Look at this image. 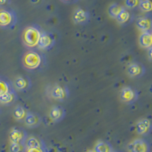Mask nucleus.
<instances>
[{
    "label": "nucleus",
    "mask_w": 152,
    "mask_h": 152,
    "mask_svg": "<svg viewBox=\"0 0 152 152\" xmlns=\"http://www.w3.org/2000/svg\"><path fill=\"white\" fill-rule=\"evenodd\" d=\"M42 32L39 28L34 26L27 27L23 31L21 40L24 46L28 48H34L37 47Z\"/></svg>",
    "instance_id": "f257e3e1"
},
{
    "label": "nucleus",
    "mask_w": 152,
    "mask_h": 152,
    "mask_svg": "<svg viewBox=\"0 0 152 152\" xmlns=\"http://www.w3.org/2000/svg\"><path fill=\"white\" fill-rule=\"evenodd\" d=\"M17 24V15L13 9L8 7L0 9V28L12 29Z\"/></svg>",
    "instance_id": "f03ea898"
},
{
    "label": "nucleus",
    "mask_w": 152,
    "mask_h": 152,
    "mask_svg": "<svg viewBox=\"0 0 152 152\" xmlns=\"http://www.w3.org/2000/svg\"><path fill=\"white\" fill-rule=\"evenodd\" d=\"M22 66L28 70H34L39 68L41 65L42 57L38 53L31 50L28 51L23 56Z\"/></svg>",
    "instance_id": "7ed1b4c3"
},
{
    "label": "nucleus",
    "mask_w": 152,
    "mask_h": 152,
    "mask_svg": "<svg viewBox=\"0 0 152 152\" xmlns=\"http://www.w3.org/2000/svg\"><path fill=\"white\" fill-rule=\"evenodd\" d=\"M55 44V38L53 34L49 32H43L41 34L37 47L40 50H50Z\"/></svg>",
    "instance_id": "20e7f679"
},
{
    "label": "nucleus",
    "mask_w": 152,
    "mask_h": 152,
    "mask_svg": "<svg viewBox=\"0 0 152 152\" xmlns=\"http://www.w3.org/2000/svg\"><path fill=\"white\" fill-rule=\"evenodd\" d=\"M128 149L129 152H149V145L143 139H135L129 144Z\"/></svg>",
    "instance_id": "39448f33"
},
{
    "label": "nucleus",
    "mask_w": 152,
    "mask_h": 152,
    "mask_svg": "<svg viewBox=\"0 0 152 152\" xmlns=\"http://www.w3.org/2000/svg\"><path fill=\"white\" fill-rule=\"evenodd\" d=\"M138 98V94L133 88L130 87H125L120 92V99L122 101L127 104L135 102Z\"/></svg>",
    "instance_id": "423d86ee"
},
{
    "label": "nucleus",
    "mask_w": 152,
    "mask_h": 152,
    "mask_svg": "<svg viewBox=\"0 0 152 152\" xmlns=\"http://www.w3.org/2000/svg\"><path fill=\"white\" fill-rule=\"evenodd\" d=\"M73 21L77 24H88L90 21V14L87 11L84 10L83 9H76L72 16Z\"/></svg>",
    "instance_id": "0eeeda50"
},
{
    "label": "nucleus",
    "mask_w": 152,
    "mask_h": 152,
    "mask_svg": "<svg viewBox=\"0 0 152 152\" xmlns=\"http://www.w3.org/2000/svg\"><path fill=\"white\" fill-rule=\"evenodd\" d=\"M152 129V120L149 119H142L137 123L136 132L139 135H147Z\"/></svg>",
    "instance_id": "6e6552de"
},
{
    "label": "nucleus",
    "mask_w": 152,
    "mask_h": 152,
    "mask_svg": "<svg viewBox=\"0 0 152 152\" xmlns=\"http://www.w3.org/2000/svg\"><path fill=\"white\" fill-rule=\"evenodd\" d=\"M145 72V69L140 63H132L127 68V73L132 78L142 77Z\"/></svg>",
    "instance_id": "1a4fd4ad"
},
{
    "label": "nucleus",
    "mask_w": 152,
    "mask_h": 152,
    "mask_svg": "<svg viewBox=\"0 0 152 152\" xmlns=\"http://www.w3.org/2000/svg\"><path fill=\"white\" fill-rule=\"evenodd\" d=\"M9 138H10L11 142L12 143L23 144L24 141L26 138V133L21 129L14 128L10 132Z\"/></svg>",
    "instance_id": "9d476101"
},
{
    "label": "nucleus",
    "mask_w": 152,
    "mask_h": 152,
    "mask_svg": "<svg viewBox=\"0 0 152 152\" xmlns=\"http://www.w3.org/2000/svg\"><path fill=\"white\" fill-rule=\"evenodd\" d=\"M24 123L28 127H37L41 123V117L36 113L28 112L24 117Z\"/></svg>",
    "instance_id": "9b49d317"
},
{
    "label": "nucleus",
    "mask_w": 152,
    "mask_h": 152,
    "mask_svg": "<svg viewBox=\"0 0 152 152\" xmlns=\"http://www.w3.org/2000/svg\"><path fill=\"white\" fill-rule=\"evenodd\" d=\"M66 116V110L60 106H54L50 111V117L53 121L59 122Z\"/></svg>",
    "instance_id": "f8f14e48"
},
{
    "label": "nucleus",
    "mask_w": 152,
    "mask_h": 152,
    "mask_svg": "<svg viewBox=\"0 0 152 152\" xmlns=\"http://www.w3.org/2000/svg\"><path fill=\"white\" fill-rule=\"evenodd\" d=\"M68 91L66 88H62L59 85L54 86L51 90V96L53 98L59 100H63L68 97Z\"/></svg>",
    "instance_id": "ddd939ff"
},
{
    "label": "nucleus",
    "mask_w": 152,
    "mask_h": 152,
    "mask_svg": "<svg viewBox=\"0 0 152 152\" xmlns=\"http://www.w3.org/2000/svg\"><path fill=\"white\" fill-rule=\"evenodd\" d=\"M15 88L18 91H26L31 87V81L24 76H18L14 81Z\"/></svg>",
    "instance_id": "4468645a"
},
{
    "label": "nucleus",
    "mask_w": 152,
    "mask_h": 152,
    "mask_svg": "<svg viewBox=\"0 0 152 152\" xmlns=\"http://www.w3.org/2000/svg\"><path fill=\"white\" fill-rule=\"evenodd\" d=\"M137 27L144 32H150L152 29V18L150 17L141 18L137 21Z\"/></svg>",
    "instance_id": "2eb2a0df"
},
{
    "label": "nucleus",
    "mask_w": 152,
    "mask_h": 152,
    "mask_svg": "<svg viewBox=\"0 0 152 152\" xmlns=\"http://www.w3.org/2000/svg\"><path fill=\"white\" fill-rule=\"evenodd\" d=\"M139 44L145 49L152 47V34L151 32H144L139 37Z\"/></svg>",
    "instance_id": "dca6fc26"
},
{
    "label": "nucleus",
    "mask_w": 152,
    "mask_h": 152,
    "mask_svg": "<svg viewBox=\"0 0 152 152\" xmlns=\"http://www.w3.org/2000/svg\"><path fill=\"white\" fill-rule=\"evenodd\" d=\"M12 91H14V89L12 88V84L7 79L0 77V97H2L3 95Z\"/></svg>",
    "instance_id": "f3484780"
},
{
    "label": "nucleus",
    "mask_w": 152,
    "mask_h": 152,
    "mask_svg": "<svg viewBox=\"0 0 152 152\" xmlns=\"http://www.w3.org/2000/svg\"><path fill=\"white\" fill-rule=\"evenodd\" d=\"M124 9V7L117 3H113L110 5L108 9V13L110 16L113 18H116L117 16L120 14V12Z\"/></svg>",
    "instance_id": "a211bd4d"
},
{
    "label": "nucleus",
    "mask_w": 152,
    "mask_h": 152,
    "mask_svg": "<svg viewBox=\"0 0 152 152\" xmlns=\"http://www.w3.org/2000/svg\"><path fill=\"white\" fill-rule=\"evenodd\" d=\"M16 100V94L15 91L9 92L6 94L0 97V104H10Z\"/></svg>",
    "instance_id": "6ab92c4d"
},
{
    "label": "nucleus",
    "mask_w": 152,
    "mask_h": 152,
    "mask_svg": "<svg viewBox=\"0 0 152 152\" xmlns=\"http://www.w3.org/2000/svg\"><path fill=\"white\" fill-rule=\"evenodd\" d=\"M95 152H112V148L109 143L105 142H98L94 147Z\"/></svg>",
    "instance_id": "aec40b11"
},
{
    "label": "nucleus",
    "mask_w": 152,
    "mask_h": 152,
    "mask_svg": "<svg viewBox=\"0 0 152 152\" xmlns=\"http://www.w3.org/2000/svg\"><path fill=\"white\" fill-rule=\"evenodd\" d=\"M130 18H131L130 12L124 8V9L120 12V14L117 16L116 19L119 24H126V22L129 21Z\"/></svg>",
    "instance_id": "412c9836"
},
{
    "label": "nucleus",
    "mask_w": 152,
    "mask_h": 152,
    "mask_svg": "<svg viewBox=\"0 0 152 152\" xmlns=\"http://www.w3.org/2000/svg\"><path fill=\"white\" fill-rule=\"evenodd\" d=\"M13 115H14L15 119L17 120H21V119H24L25 116H26V111L24 110V108L21 106H18L14 110L13 112Z\"/></svg>",
    "instance_id": "4be33fe9"
},
{
    "label": "nucleus",
    "mask_w": 152,
    "mask_h": 152,
    "mask_svg": "<svg viewBox=\"0 0 152 152\" xmlns=\"http://www.w3.org/2000/svg\"><path fill=\"white\" fill-rule=\"evenodd\" d=\"M142 11L145 12H152V1L151 0H141L139 7Z\"/></svg>",
    "instance_id": "5701e85b"
},
{
    "label": "nucleus",
    "mask_w": 152,
    "mask_h": 152,
    "mask_svg": "<svg viewBox=\"0 0 152 152\" xmlns=\"http://www.w3.org/2000/svg\"><path fill=\"white\" fill-rule=\"evenodd\" d=\"M26 145L28 148H41V143L37 138L31 136L27 140Z\"/></svg>",
    "instance_id": "b1692460"
},
{
    "label": "nucleus",
    "mask_w": 152,
    "mask_h": 152,
    "mask_svg": "<svg viewBox=\"0 0 152 152\" xmlns=\"http://www.w3.org/2000/svg\"><path fill=\"white\" fill-rule=\"evenodd\" d=\"M24 151V145L21 143H11L10 152H22Z\"/></svg>",
    "instance_id": "393cba45"
},
{
    "label": "nucleus",
    "mask_w": 152,
    "mask_h": 152,
    "mask_svg": "<svg viewBox=\"0 0 152 152\" xmlns=\"http://www.w3.org/2000/svg\"><path fill=\"white\" fill-rule=\"evenodd\" d=\"M141 0H126V6L129 9H136L139 7Z\"/></svg>",
    "instance_id": "a878e982"
},
{
    "label": "nucleus",
    "mask_w": 152,
    "mask_h": 152,
    "mask_svg": "<svg viewBox=\"0 0 152 152\" xmlns=\"http://www.w3.org/2000/svg\"><path fill=\"white\" fill-rule=\"evenodd\" d=\"M27 152H43L41 148H28Z\"/></svg>",
    "instance_id": "bb28decb"
},
{
    "label": "nucleus",
    "mask_w": 152,
    "mask_h": 152,
    "mask_svg": "<svg viewBox=\"0 0 152 152\" xmlns=\"http://www.w3.org/2000/svg\"><path fill=\"white\" fill-rule=\"evenodd\" d=\"M11 0H0V6L1 7H6V5L10 4Z\"/></svg>",
    "instance_id": "cd10ccee"
},
{
    "label": "nucleus",
    "mask_w": 152,
    "mask_h": 152,
    "mask_svg": "<svg viewBox=\"0 0 152 152\" xmlns=\"http://www.w3.org/2000/svg\"><path fill=\"white\" fill-rule=\"evenodd\" d=\"M63 3L66 4H73L75 3L76 2H78V0H61Z\"/></svg>",
    "instance_id": "c85d7f7f"
},
{
    "label": "nucleus",
    "mask_w": 152,
    "mask_h": 152,
    "mask_svg": "<svg viewBox=\"0 0 152 152\" xmlns=\"http://www.w3.org/2000/svg\"><path fill=\"white\" fill-rule=\"evenodd\" d=\"M148 58L150 60L152 61V47L148 49Z\"/></svg>",
    "instance_id": "c756f323"
},
{
    "label": "nucleus",
    "mask_w": 152,
    "mask_h": 152,
    "mask_svg": "<svg viewBox=\"0 0 152 152\" xmlns=\"http://www.w3.org/2000/svg\"><path fill=\"white\" fill-rule=\"evenodd\" d=\"M87 152H95V151L94 150H89V151H88Z\"/></svg>",
    "instance_id": "7c9ffc66"
}]
</instances>
